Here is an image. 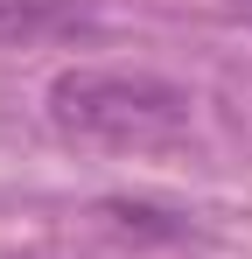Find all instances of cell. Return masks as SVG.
Here are the masks:
<instances>
[{
    "mask_svg": "<svg viewBox=\"0 0 252 259\" xmlns=\"http://www.w3.org/2000/svg\"><path fill=\"white\" fill-rule=\"evenodd\" d=\"M49 126L84 147H168L196 126V98L154 70H63L49 84Z\"/></svg>",
    "mask_w": 252,
    "mask_h": 259,
    "instance_id": "cell-1",
    "label": "cell"
},
{
    "mask_svg": "<svg viewBox=\"0 0 252 259\" xmlns=\"http://www.w3.org/2000/svg\"><path fill=\"white\" fill-rule=\"evenodd\" d=\"M91 21V0H0V42H42Z\"/></svg>",
    "mask_w": 252,
    "mask_h": 259,
    "instance_id": "cell-2",
    "label": "cell"
},
{
    "mask_svg": "<svg viewBox=\"0 0 252 259\" xmlns=\"http://www.w3.org/2000/svg\"><path fill=\"white\" fill-rule=\"evenodd\" d=\"M98 217L112 224V231H147V238H182L189 224L175 210H154V203H133V196H105L98 203Z\"/></svg>",
    "mask_w": 252,
    "mask_h": 259,
    "instance_id": "cell-3",
    "label": "cell"
}]
</instances>
